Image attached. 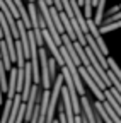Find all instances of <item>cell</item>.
<instances>
[{"instance_id":"cell-5","label":"cell","mask_w":121,"mask_h":123,"mask_svg":"<svg viewBox=\"0 0 121 123\" xmlns=\"http://www.w3.org/2000/svg\"><path fill=\"white\" fill-rule=\"evenodd\" d=\"M104 5H106V0H97V9H96V15H94V21H96V24L97 26H102V22H104Z\"/></svg>"},{"instance_id":"cell-1","label":"cell","mask_w":121,"mask_h":123,"mask_svg":"<svg viewBox=\"0 0 121 123\" xmlns=\"http://www.w3.org/2000/svg\"><path fill=\"white\" fill-rule=\"evenodd\" d=\"M39 62H41V84L44 89H51L53 82L50 75V58H48V51L44 50V46L39 48Z\"/></svg>"},{"instance_id":"cell-2","label":"cell","mask_w":121,"mask_h":123,"mask_svg":"<svg viewBox=\"0 0 121 123\" xmlns=\"http://www.w3.org/2000/svg\"><path fill=\"white\" fill-rule=\"evenodd\" d=\"M79 70H80V75H82V79H84V82L85 84H89V87H90V91L94 92V96L97 98V101H106V94H104V91L99 87V84L94 80V77L90 75L89 72H87V68L82 65V67H79Z\"/></svg>"},{"instance_id":"cell-3","label":"cell","mask_w":121,"mask_h":123,"mask_svg":"<svg viewBox=\"0 0 121 123\" xmlns=\"http://www.w3.org/2000/svg\"><path fill=\"white\" fill-rule=\"evenodd\" d=\"M9 91H7V99H14L19 92H17V74L19 70L17 68H12L9 72Z\"/></svg>"},{"instance_id":"cell-10","label":"cell","mask_w":121,"mask_h":123,"mask_svg":"<svg viewBox=\"0 0 121 123\" xmlns=\"http://www.w3.org/2000/svg\"><path fill=\"white\" fill-rule=\"evenodd\" d=\"M56 58H50V75H51V82H55L56 80V77H58V74H56Z\"/></svg>"},{"instance_id":"cell-4","label":"cell","mask_w":121,"mask_h":123,"mask_svg":"<svg viewBox=\"0 0 121 123\" xmlns=\"http://www.w3.org/2000/svg\"><path fill=\"white\" fill-rule=\"evenodd\" d=\"M0 55H2V63H4V67L10 72L14 67H12V58H10V53H9V46H7V41L5 39H2L0 41Z\"/></svg>"},{"instance_id":"cell-13","label":"cell","mask_w":121,"mask_h":123,"mask_svg":"<svg viewBox=\"0 0 121 123\" xmlns=\"http://www.w3.org/2000/svg\"><path fill=\"white\" fill-rule=\"evenodd\" d=\"M79 4H80V5H84V0H79Z\"/></svg>"},{"instance_id":"cell-8","label":"cell","mask_w":121,"mask_h":123,"mask_svg":"<svg viewBox=\"0 0 121 123\" xmlns=\"http://www.w3.org/2000/svg\"><path fill=\"white\" fill-rule=\"evenodd\" d=\"M12 106H14V99H7V103L4 104V115H2V121L0 123H7L12 113Z\"/></svg>"},{"instance_id":"cell-14","label":"cell","mask_w":121,"mask_h":123,"mask_svg":"<svg viewBox=\"0 0 121 123\" xmlns=\"http://www.w3.org/2000/svg\"><path fill=\"white\" fill-rule=\"evenodd\" d=\"M53 123H60V120H58V121H56V120H55V121H53Z\"/></svg>"},{"instance_id":"cell-9","label":"cell","mask_w":121,"mask_h":123,"mask_svg":"<svg viewBox=\"0 0 121 123\" xmlns=\"http://www.w3.org/2000/svg\"><path fill=\"white\" fill-rule=\"evenodd\" d=\"M104 108H106V111L109 113V116L113 118V121H114V123H121V116H119V115L116 113V110H114V108L111 106V103H109L108 99L104 101Z\"/></svg>"},{"instance_id":"cell-15","label":"cell","mask_w":121,"mask_h":123,"mask_svg":"<svg viewBox=\"0 0 121 123\" xmlns=\"http://www.w3.org/2000/svg\"><path fill=\"white\" fill-rule=\"evenodd\" d=\"M29 2H34V0H29Z\"/></svg>"},{"instance_id":"cell-7","label":"cell","mask_w":121,"mask_h":123,"mask_svg":"<svg viewBox=\"0 0 121 123\" xmlns=\"http://www.w3.org/2000/svg\"><path fill=\"white\" fill-rule=\"evenodd\" d=\"M94 108L101 113V116H102V120H104V123H114L113 121V118L109 116V113L106 111V108H104V103L102 101H97V103H94Z\"/></svg>"},{"instance_id":"cell-16","label":"cell","mask_w":121,"mask_h":123,"mask_svg":"<svg viewBox=\"0 0 121 123\" xmlns=\"http://www.w3.org/2000/svg\"><path fill=\"white\" fill-rule=\"evenodd\" d=\"M119 9H121V5H119Z\"/></svg>"},{"instance_id":"cell-11","label":"cell","mask_w":121,"mask_h":123,"mask_svg":"<svg viewBox=\"0 0 121 123\" xmlns=\"http://www.w3.org/2000/svg\"><path fill=\"white\" fill-rule=\"evenodd\" d=\"M108 63H109V68H111V70L114 72V75H116L118 79L121 80V68L118 67V63H116V62H114L113 58H108Z\"/></svg>"},{"instance_id":"cell-12","label":"cell","mask_w":121,"mask_h":123,"mask_svg":"<svg viewBox=\"0 0 121 123\" xmlns=\"http://www.w3.org/2000/svg\"><path fill=\"white\" fill-rule=\"evenodd\" d=\"M118 21H121V10L116 15H109V17H106L102 24H113V22H118Z\"/></svg>"},{"instance_id":"cell-6","label":"cell","mask_w":121,"mask_h":123,"mask_svg":"<svg viewBox=\"0 0 121 123\" xmlns=\"http://www.w3.org/2000/svg\"><path fill=\"white\" fill-rule=\"evenodd\" d=\"M7 68L4 67V63H0V89H2L4 94H7L9 91V84H7Z\"/></svg>"}]
</instances>
